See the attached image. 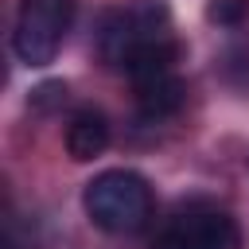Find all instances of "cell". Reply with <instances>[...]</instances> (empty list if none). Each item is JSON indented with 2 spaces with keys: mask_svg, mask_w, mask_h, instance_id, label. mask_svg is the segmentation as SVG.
<instances>
[{
  "mask_svg": "<svg viewBox=\"0 0 249 249\" xmlns=\"http://www.w3.org/2000/svg\"><path fill=\"white\" fill-rule=\"evenodd\" d=\"M97 54L105 66L121 70L132 86L175 74L183 54L179 39L171 35V12L163 0H121L101 16L97 27Z\"/></svg>",
  "mask_w": 249,
  "mask_h": 249,
  "instance_id": "6da1fadb",
  "label": "cell"
},
{
  "mask_svg": "<svg viewBox=\"0 0 249 249\" xmlns=\"http://www.w3.org/2000/svg\"><path fill=\"white\" fill-rule=\"evenodd\" d=\"M62 144H66L70 160H78V163L101 156V152L109 148V121H105V113H101V109H78V113L66 121Z\"/></svg>",
  "mask_w": 249,
  "mask_h": 249,
  "instance_id": "8992f818",
  "label": "cell"
},
{
  "mask_svg": "<svg viewBox=\"0 0 249 249\" xmlns=\"http://www.w3.org/2000/svg\"><path fill=\"white\" fill-rule=\"evenodd\" d=\"M82 210L97 230H105L113 237H132V233L152 226L156 195H152V183L140 171L109 167V171H97L82 187Z\"/></svg>",
  "mask_w": 249,
  "mask_h": 249,
  "instance_id": "7a4b0ae2",
  "label": "cell"
},
{
  "mask_svg": "<svg viewBox=\"0 0 249 249\" xmlns=\"http://www.w3.org/2000/svg\"><path fill=\"white\" fill-rule=\"evenodd\" d=\"M70 23H74V0H19V16L12 31V47L19 62L27 66L54 62Z\"/></svg>",
  "mask_w": 249,
  "mask_h": 249,
  "instance_id": "3957f363",
  "label": "cell"
},
{
  "mask_svg": "<svg viewBox=\"0 0 249 249\" xmlns=\"http://www.w3.org/2000/svg\"><path fill=\"white\" fill-rule=\"evenodd\" d=\"M152 249H245L241 226L222 206H183L152 241Z\"/></svg>",
  "mask_w": 249,
  "mask_h": 249,
  "instance_id": "277c9868",
  "label": "cell"
},
{
  "mask_svg": "<svg viewBox=\"0 0 249 249\" xmlns=\"http://www.w3.org/2000/svg\"><path fill=\"white\" fill-rule=\"evenodd\" d=\"M249 16V0H210L206 4V19L222 23V27H237Z\"/></svg>",
  "mask_w": 249,
  "mask_h": 249,
  "instance_id": "52a82bcc",
  "label": "cell"
},
{
  "mask_svg": "<svg viewBox=\"0 0 249 249\" xmlns=\"http://www.w3.org/2000/svg\"><path fill=\"white\" fill-rule=\"evenodd\" d=\"M136 109L148 121H167L187 105V82L179 74H160L148 82H136Z\"/></svg>",
  "mask_w": 249,
  "mask_h": 249,
  "instance_id": "5b68a950",
  "label": "cell"
}]
</instances>
